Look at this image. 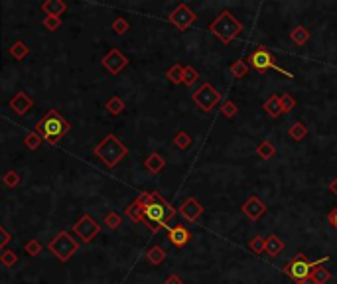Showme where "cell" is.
I'll return each instance as SVG.
<instances>
[{
  "mask_svg": "<svg viewBox=\"0 0 337 284\" xmlns=\"http://www.w3.org/2000/svg\"><path fill=\"white\" fill-rule=\"evenodd\" d=\"M175 213H177V209L168 199H164L158 192H152L148 206L144 209V221L142 223H146V227L152 233H158L166 227L170 229V223L175 217Z\"/></svg>",
  "mask_w": 337,
  "mask_h": 284,
  "instance_id": "obj_1",
  "label": "cell"
},
{
  "mask_svg": "<svg viewBox=\"0 0 337 284\" xmlns=\"http://www.w3.org/2000/svg\"><path fill=\"white\" fill-rule=\"evenodd\" d=\"M144 166L148 170L150 174H160L164 168H166V160H164L162 154H158V152H154V154H150L146 160H144Z\"/></svg>",
  "mask_w": 337,
  "mask_h": 284,
  "instance_id": "obj_16",
  "label": "cell"
},
{
  "mask_svg": "<svg viewBox=\"0 0 337 284\" xmlns=\"http://www.w3.org/2000/svg\"><path fill=\"white\" fill-rule=\"evenodd\" d=\"M146 258H148V262H152L154 267H158V265H162L164 260H166V251H164L162 247H152L148 253H146Z\"/></svg>",
  "mask_w": 337,
  "mask_h": 284,
  "instance_id": "obj_22",
  "label": "cell"
},
{
  "mask_svg": "<svg viewBox=\"0 0 337 284\" xmlns=\"http://www.w3.org/2000/svg\"><path fill=\"white\" fill-rule=\"evenodd\" d=\"M197 77H200V73L191 65H184V85H193V81Z\"/></svg>",
  "mask_w": 337,
  "mask_h": 284,
  "instance_id": "obj_30",
  "label": "cell"
},
{
  "mask_svg": "<svg viewBox=\"0 0 337 284\" xmlns=\"http://www.w3.org/2000/svg\"><path fill=\"white\" fill-rule=\"evenodd\" d=\"M264 213H266V206L262 204V199H259L256 195L249 197L245 201V206H243V215L250 221H259Z\"/></svg>",
  "mask_w": 337,
  "mask_h": 284,
  "instance_id": "obj_13",
  "label": "cell"
},
{
  "mask_svg": "<svg viewBox=\"0 0 337 284\" xmlns=\"http://www.w3.org/2000/svg\"><path fill=\"white\" fill-rule=\"evenodd\" d=\"M39 127L44 130V136H46L51 144H55V140L62 138L63 134L67 132V129H69V125H67L60 115H55V113H50V115L44 118V123H42Z\"/></svg>",
  "mask_w": 337,
  "mask_h": 284,
  "instance_id": "obj_7",
  "label": "cell"
},
{
  "mask_svg": "<svg viewBox=\"0 0 337 284\" xmlns=\"http://www.w3.org/2000/svg\"><path fill=\"white\" fill-rule=\"evenodd\" d=\"M256 154H259V158H262V160H272L276 156L274 144L270 140H261V144L256 146Z\"/></svg>",
  "mask_w": 337,
  "mask_h": 284,
  "instance_id": "obj_20",
  "label": "cell"
},
{
  "mask_svg": "<svg viewBox=\"0 0 337 284\" xmlns=\"http://www.w3.org/2000/svg\"><path fill=\"white\" fill-rule=\"evenodd\" d=\"M329 223L337 229V209H333V211L329 213Z\"/></svg>",
  "mask_w": 337,
  "mask_h": 284,
  "instance_id": "obj_36",
  "label": "cell"
},
{
  "mask_svg": "<svg viewBox=\"0 0 337 284\" xmlns=\"http://www.w3.org/2000/svg\"><path fill=\"white\" fill-rule=\"evenodd\" d=\"M107 111H109L111 115H118V113H123V111H125V103H123V99L112 97L111 101L107 103Z\"/></svg>",
  "mask_w": 337,
  "mask_h": 284,
  "instance_id": "obj_28",
  "label": "cell"
},
{
  "mask_svg": "<svg viewBox=\"0 0 337 284\" xmlns=\"http://www.w3.org/2000/svg\"><path fill=\"white\" fill-rule=\"evenodd\" d=\"M296 284H315L312 280V276H308V278H304V280H300V282H296Z\"/></svg>",
  "mask_w": 337,
  "mask_h": 284,
  "instance_id": "obj_38",
  "label": "cell"
},
{
  "mask_svg": "<svg viewBox=\"0 0 337 284\" xmlns=\"http://www.w3.org/2000/svg\"><path fill=\"white\" fill-rule=\"evenodd\" d=\"M168 18H170V22H172L177 30H182V32H184V30H187V28L195 22V18H197V16H195V12H191V10H189V6H187V4H177V8H174V10L170 12Z\"/></svg>",
  "mask_w": 337,
  "mask_h": 284,
  "instance_id": "obj_9",
  "label": "cell"
},
{
  "mask_svg": "<svg viewBox=\"0 0 337 284\" xmlns=\"http://www.w3.org/2000/svg\"><path fill=\"white\" fill-rule=\"evenodd\" d=\"M75 233L85 241V243H89V241H93V237H97L101 231L99 223L93 219V217H89V215H85L83 219H79L77 223H75Z\"/></svg>",
  "mask_w": 337,
  "mask_h": 284,
  "instance_id": "obj_10",
  "label": "cell"
},
{
  "mask_svg": "<svg viewBox=\"0 0 337 284\" xmlns=\"http://www.w3.org/2000/svg\"><path fill=\"white\" fill-rule=\"evenodd\" d=\"M95 154L99 156L109 168H114V166L126 156V146L118 140L114 134H109V136L95 148Z\"/></svg>",
  "mask_w": 337,
  "mask_h": 284,
  "instance_id": "obj_4",
  "label": "cell"
},
{
  "mask_svg": "<svg viewBox=\"0 0 337 284\" xmlns=\"http://www.w3.org/2000/svg\"><path fill=\"white\" fill-rule=\"evenodd\" d=\"M166 77L170 79L172 83H184V65L182 64H174L168 71H166Z\"/></svg>",
  "mask_w": 337,
  "mask_h": 284,
  "instance_id": "obj_24",
  "label": "cell"
},
{
  "mask_svg": "<svg viewBox=\"0 0 337 284\" xmlns=\"http://www.w3.org/2000/svg\"><path fill=\"white\" fill-rule=\"evenodd\" d=\"M148 201L150 194H140L130 206L126 207V217H130V221H134V223H142L144 221V209L148 206Z\"/></svg>",
  "mask_w": 337,
  "mask_h": 284,
  "instance_id": "obj_11",
  "label": "cell"
},
{
  "mask_svg": "<svg viewBox=\"0 0 337 284\" xmlns=\"http://www.w3.org/2000/svg\"><path fill=\"white\" fill-rule=\"evenodd\" d=\"M247 71H249V64H247V62H243V59H237L235 64L231 65V75H233V77H237V79L245 77V75H247Z\"/></svg>",
  "mask_w": 337,
  "mask_h": 284,
  "instance_id": "obj_26",
  "label": "cell"
},
{
  "mask_svg": "<svg viewBox=\"0 0 337 284\" xmlns=\"http://www.w3.org/2000/svg\"><path fill=\"white\" fill-rule=\"evenodd\" d=\"M50 249L55 253V257L60 258V260H67L77 251V243H75L67 233H60L50 243Z\"/></svg>",
  "mask_w": 337,
  "mask_h": 284,
  "instance_id": "obj_8",
  "label": "cell"
},
{
  "mask_svg": "<svg viewBox=\"0 0 337 284\" xmlns=\"http://www.w3.org/2000/svg\"><path fill=\"white\" fill-rule=\"evenodd\" d=\"M262 109L266 111V115H270L272 118H278L280 115H284L282 113V105H280V95L278 97H270L268 101H264Z\"/></svg>",
  "mask_w": 337,
  "mask_h": 284,
  "instance_id": "obj_18",
  "label": "cell"
},
{
  "mask_svg": "<svg viewBox=\"0 0 337 284\" xmlns=\"http://www.w3.org/2000/svg\"><path fill=\"white\" fill-rule=\"evenodd\" d=\"M331 257H324L320 258V260H308V257L304 255V253H298L296 257L292 258L290 262L284 265V274H288L294 282H300V280H304V278H308L310 274H312L313 269H318V267H322L324 262H327Z\"/></svg>",
  "mask_w": 337,
  "mask_h": 284,
  "instance_id": "obj_3",
  "label": "cell"
},
{
  "mask_svg": "<svg viewBox=\"0 0 337 284\" xmlns=\"http://www.w3.org/2000/svg\"><path fill=\"white\" fill-rule=\"evenodd\" d=\"M249 249L252 251V253H266V239L264 237H261V235H256V237H252L249 241Z\"/></svg>",
  "mask_w": 337,
  "mask_h": 284,
  "instance_id": "obj_27",
  "label": "cell"
},
{
  "mask_svg": "<svg viewBox=\"0 0 337 284\" xmlns=\"http://www.w3.org/2000/svg\"><path fill=\"white\" fill-rule=\"evenodd\" d=\"M168 239H170L172 245L182 249L184 245H187V241L191 239V235H189V231H187L184 225H174V227L168 229Z\"/></svg>",
  "mask_w": 337,
  "mask_h": 284,
  "instance_id": "obj_15",
  "label": "cell"
},
{
  "mask_svg": "<svg viewBox=\"0 0 337 284\" xmlns=\"http://www.w3.org/2000/svg\"><path fill=\"white\" fill-rule=\"evenodd\" d=\"M249 65L254 69V71H259L261 75H264L268 69H276L278 73H282V75H286L288 79H294V75L290 73V71H286V69H282L280 65L276 64V57L272 55V53L268 52L264 46H259L254 52L249 55Z\"/></svg>",
  "mask_w": 337,
  "mask_h": 284,
  "instance_id": "obj_5",
  "label": "cell"
},
{
  "mask_svg": "<svg viewBox=\"0 0 337 284\" xmlns=\"http://www.w3.org/2000/svg\"><path fill=\"white\" fill-rule=\"evenodd\" d=\"M290 39H292L296 46H304V44L310 42V30L304 26H296L290 32Z\"/></svg>",
  "mask_w": 337,
  "mask_h": 284,
  "instance_id": "obj_19",
  "label": "cell"
},
{
  "mask_svg": "<svg viewBox=\"0 0 337 284\" xmlns=\"http://www.w3.org/2000/svg\"><path fill=\"white\" fill-rule=\"evenodd\" d=\"M288 136H290L292 140H296V142L304 140V138L308 136V127H306L304 123L296 120V123H294V125L288 129Z\"/></svg>",
  "mask_w": 337,
  "mask_h": 284,
  "instance_id": "obj_21",
  "label": "cell"
},
{
  "mask_svg": "<svg viewBox=\"0 0 337 284\" xmlns=\"http://www.w3.org/2000/svg\"><path fill=\"white\" fill-rule=\"evenodd\" d=\"M209 30H211L213 34L221 39L223 44L229 46V44L237 38V36H241V32H243V24H241L237 18L229 12V10H223V12L213 20V24L209 26Z\"/></svg>",
  "mask_w": 337,
  "mask_h": 284,
  "instance_id": "obj_2",
  "label": "cell"
},
{
  "mask_svg": "<svg viewBox=\"0 0 337 284\" xmlns=\"http://www.w3.org/2000/svg\"><path fill=\"white\" fill-rule=\"evenodd\" d=\"M44 8L50 12V16H57L60 12L65 10V4H63V2H50V4H46Z\"/></svg>",
  "mask_w": 337,
  "mask_h": 284,
  "instance_id": "obj_33",
  "label": "cell"
},
{
  "mask_svg": "<svg viewBox=\"0 0 337 284\" xmlns=\"http://www.w3.org/2000/svg\"><path fill=\"white\" fill-rule=\"evenodd\" d=\"M282 251H284V241H282L278 235L266 237V253H268L270 257H278Z\"/></svg>",
  "mask_w": 337,
  "mask_h": 284,
  "instance_id": "obj_17",
  "label": "cell"
},
{
  "mask_svg": "<svg viewBox=\"0 0 337 284\" xmlns=\"http://www.w3.org/2000/svg\"><path fill=\"white\" fill-rule=\"evenodd\" d=\"M191 99H193V103L197 105L201 111L209 113L213 107L221 101V95H219V91L215 89L211 83H203L200 89L191 95Z\"/></svg>",
  "mask_w": 337,
  "mask_h": 284,
  "instance_id": "obj_6",
  "label": "cell"
},
{
  "mask_svg": "<svg viewBox=\"0 0 337 284\" xmlns=\"http://www.w3.org/2000/svg\"><path fill=\"white\" fill-rule=\"evenodd\" d=\"M128 28H130V24H128V22H126L125 18H116V20H114V22H112V30H114V32H116V34H121V36H123V34H126V32H128Z\"/></svg>",
  "mask_w": 337,
  "mask_h": 284,
  "instance_id": "obj_32",
  "label": "cell"
},
{
  "mask_svg": "<svg viewBox=\"0 0 337 284\" xmlns=\"http://www.w3.org/2000/svg\"><path fill=\"white\" fill-rule=\"evenodd\" d=\"M201 213H203V206H201L195 197H187L186 201L180 206V215L186 221H189V223H195V221L200 219Z\"/></svg>",
  "mask_w": 337,
  "mask_h": 284,
  "instance_id": "obj_12",
  "label": "cell"
},
{
  "mask_svg": "<svg viewBox=\"0 0 337 284\" xmlns=\"http://www.w3.org/2000/svg\"><path fill=\"white\" fill-rule=\"evenodd\" d=\"M191 138H189V134L187 132H184V130H180L177 134L174 136V146L175 148H180V150H186V148H189L191 146Z\"/></svg>",
  "mask_w": 337,
  "mask_h": 284,
  "instance_id": "obj_25",
  "label": "cell"
},
{
  "mask_svg": "<svg viewBox=\"0 0 337 284\" xmlns=\"http://www.w3.org/2000/svg\"><path fill=\"white\" fill-rule=\"evenodd\" d=\"M280 105H282V113H292L296 107V99L292 95L284 93V95H280Z\"/></svg>",
  "mask_w": 337,
  "mask_h": 284,
  "instance_id": "obj_29",
  "label": "cell"
},
{
  "mask_svg": "<svg viewBox=\"0 0 337 284\" xmlns=\"http://www.w3.org/2000/svg\"><path fill=\"white\" fill-rule=\"evenodd\" d=\"M6 241H8V237H6L4 233L0 231V245H2V243H6Z\"/></svg>",
  "mask_w": 337,
  "mask_h": 284,
  "instance_id": "obj_39",
  "label": "cell"
},
{
  "mask_svg": "<svg viewBox=\"0 0 337 284\" xmlns=\"http://www.w3.org/2000/svg\"><path fill=\"white\" fill-rule=\"evenodd\" d=\"M237 105L233 103V101H227V103H223V107H221V115L225 116V118H233V116L237 115Z\"/></svg>",
  "mask_w": 337,
  "mask_h": 284,
  "instance_id": "obj_31",
  "label": "cell"
},
{
  "mask_svg": "<svg viewBox=\"0 0 337 284\" xmlns=\"http://www.w3.org/2000/svg\"><path fill=\"white\" fill-rule=\"evenodd\" d=\"M329 192H331V194L335 195L337 197V178L333 181H331V184H329Z\"/></svg>",
  "mask_w": 337,
  "mask_h": 284,
  "instance_id": "obj_37",
  "label": "cell"
},
{
  "mask_svg": "<svg viewBox=\"0 0 337 284\" xmlns=\"http://www.w3.org/2000/svg\"><path fill=\"white\" fill-rule=\"evenodd\" d=\"M126 64H128V59H126L125 55L118 52V50L109 52L107 55H105V59H103V65H105L111 73H121V71L126 67Z\"/></svg>",
  "mask_w": 337,
  "mask_h": 284,
  "instance_id": "obj_14",
  "label": "cell"
},
{
  "mask_svg": "<svg viewBox=\"0 0 337 284\" xmlns=\"http://www.w3.org/2000/svg\"><path fill=\"white\" fill-rule=\"evenodd\" d=\"M166 284H182V278L175 276V274H170V276L166 278Z\"/></svg>",
  "mask_w": 337,
  "mask_h": 284,
  "instance_id": "obj_35",
  "label": "cell"
},
{
  "mask_svg": "<svg viewBox=\"0 0 337 284\" xmlns=\"http://www.w3.org/2000/svg\"><path fill=\"white\" fill-rule=\"evenodd\" d=\"M105 221H107V225H109L111 229H116V227L121 225V215H118V213H109Z\"/></svg>",
  "mask_w": 337,
  "mask_h": 284,
  "instance_id": "obj_34",
  "label": "cell"
},
{
  "mask_svg": "<svg viewBox=\"0 0 337 284\" xmlns=\"http://www.w3.org/2000/svg\"><path fill=\"white\" fill-rule=\"evenodd\" d=\"M310 276H312V280L315 284H327L329 280H331V272L327 271L324 265H322V267H318V269H313Z\"/></svg>",
  "mask_w": 337,
  "mask_h": 284,
  "instance_id": "obj_23",
  "label": "cell"
}]
</instances>
